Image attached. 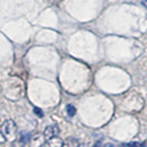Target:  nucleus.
Instances as JSON below:
<instances>
[{"mask_svg": "<svg viewBox=\"0 0 147 147\" xmlns=\"http://www.w3.org/2000/svg\"><path fill=\"white\" fill-rule=\"evenodd\" d=\"M142 6H144V7L147 8V0H142Z\"/></svg>", "mask_w": 147, "mask_h": 147, "instance_id": "1a4fd4ad", "label": "nucleus"}, {"mask_svg": "<svg viewBox=\"0 0 147 147\" xmlns=\"http://www.w3.org/2000/svg\"><path fill=\"white\" fill-rule=\"evenodd\" d=\"M66 112L68 114V116H70V117H74L76 115V109L74 107L73 105L71 104H68L66 106Z\"/></svg>", "mask_w": 147, "mask_h": 147, "instance_id": "20e7f679", "label": "nucleus"}, {"mask_svg": "<svg viewBox=\"0 0 147 147\" xmlns=\"http://www.w3.org/2000/svg\"><path fill=\"white\" fill-rule=\"evenodd\" d=\"M5 136L7 138V141L13 142L17 138V125L12 119H8L4 122L1 127Z\"/></svg>", "mask_w": 147, "mask_h": 147, "instance_id": "f257e3e1", "label": "nucleus"}, {"mask_svg": "<svg viewBox=\"0 0 147 147\" xmlns=\"http://www.w3.org/2000/svg\"><path fill=\"white\" fill-rule=\"evenodd\" d=\"M125 145H145L144 144H139V142H131V144H126Z\"/></svg>", "mask_w": 147, "mask_h": 147, "instance_id": "6e6552de", "label": "nucleus"}, {"mask_svg": "<svg viewBox=\"0 0 147 147\" xmlns=\"http://www.w3.org/2000/svg\"><path fill=\"white\" fill-rule=\"evenodd\" d=\"M59 132H60L59 127L56 125V124H53V125H50L45 128L43 135H44L45 140L48 141L50 139H52V138L57 136L59 134Z\"/></svg>", "mask_w": 147, "mask_h": 147, "instance_id": "f03ea898", "label": "nucleus"}, {"mask_svg": "<svg viewBox=\"0 0 147 147\" xmlns=\"http://www.w3.org/2000/svg\"><path fill=\"white\" fill-rule=\"evenodd\" d=\"M34 112L37 114V115H39L40 117H42L43 116V113H42V111H41V109H34Z\"/></svg>", "mask_w": 147, "mask_h": 147, "instance_id": "0eeeda50", "label": "nucleus"}, {"mask_svg": "<svg viewBox=\"0 0 147 147\" xmlns=\"http://www.w3.org/2000/svg\"><path fill=\"white\" fill-rule=\"evenodd\" d=\"M30 134L28 132H21L20 135V141L22 144H26L27 142L30 141Z\"/></svg>", "mask_w": 147, "mask_h": 147, "instance_id": "39448f33", "label": "nucleus"}, {"mask_svg": "<svg viewBox=\"0 0 147 147\" xmlns=\"http://www.w3.org/2000/svg\"><path fill=\"white\" fill-rule=\"evenodd\" d=\"M6 141H7V138H6V136H5L1 127H0V144H4Z\"/></svg>", "mask_w": 147, "mask_h": 147, "instance_id": "423d86ee", "label": "nucleus"}, {"mask_svg": "<svg viewBox=\"0 0 147 147\" xmlns=\"http://www.w3.org/2000/svg\"><path fill=\"white\" fill-rule=\"evenodd\" d=\"M44 145H48V146H52V147H61L64 145V142L62 141V139H60L57 136H55L52 139H50L47 141V142H45Z\"/></svg>", "mask_w": 147, "mask_h": 147, "instance_id": "7ed1b4c3", "label": "nucleus"}]
</instances>
